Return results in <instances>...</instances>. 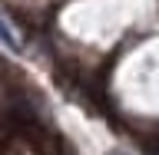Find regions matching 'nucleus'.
<instances>
[{
	"label": "nucleus",
	"mask_w": 159,
	"mask_h": 155,
	"mask_svg": "<svg viewBox=\"0 0 159 155\" xmlns=\"http://www.w3.org/2000/svg\"><path fill=\"white\" fill-rule=\"evenodd\" d=\"M0 40H3V43H7L10 50H20V37L13 33V27H10V23H7L3 17H0Z\"/></svg>",
	"instance_id": "obj_1"
}]
</instances>
